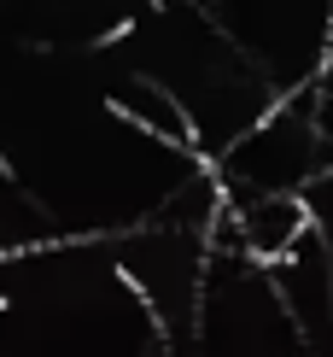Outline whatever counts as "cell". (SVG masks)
I'll return each mask as SVG.
<instances>
[{"label": "cell", "instance_id": "1", "mask_svg": "<svg viewBox=\"0 0 333 357\" xmlns=\"http://www.w3.org/2000/svg\"><path fill=\"white\" fill-rule=\"evenodd\" d=\"M117 281H123V287L134 293V299H141V310H146V322H153V334H158V346H164V357H176V340H170V328H164V310H158V299L153 293H146V281L129 270V264H117Z\"/></svg>", "mask_w": 333, "mask_h": 357}, {"label": "cell", "instance_id": "3", "mask_svg": "<svg viewBox=\"0 0 333 357\" xmlns=\"http://www.w3.org/2000/svg\"><path fill=\"white\" fill-rule=\"evenodd\" d=\"M129 29H134L129 18H123V24H111V29H105V36H100V41H88V53H100V47H111V41H123V36H129Z\"/></svg>", "mask_w": 333, "mask_h": 357}, {"label": "cell", "instance_id": "4", "mask_svg": "<svg viewBox=\"0 0 333 357\" xmlns=\"http://www.w3.org/2000/svg\"><path fill=\"white\" fill-rule=\"evenodd\" d=\"M0 176H6V182H12V165H6V158H0Z\"/></svg>", "mask_w": 333, "mask_h": 357}, {"label": "cell", "instance_id": "2", "mask_svg": "<svg viewBox=\"0 0 333 357\" xmlns=\"http://www.w3.org/2000/svg\"><path fill=\"white\" fill-rule=\"evenodd\" d=\"M327 70H333V6H327V29H322V53H316V70H310V82H316V77L327 82Z\"/></svg>", "mask_w": 333, "mask_h": 357}, {"label": "cell", "instance_id": "6", "mask_svg": "<svg viewBox=\"0 0 333 357\" xmlns=\"http://www.w3.org/2000/svg\"><path fill=\"white\" fill-rule=\"evenodd\" d=\"M146 6H164V0H146Z\"/></svg>", "mask_w": 333, "mask_h": 357}, {"label": "cell", "instance_id": "5", "mask_svg": "<svg viewBox=\"0 0 333 357\" xmlns=\"http://www.w3.org/2000/svg\"><path fill=\"white\" fill-rule=\"evenodd\" d=\"M0 310H12V299H6V293H0Z\"/></svg>", "mask_w": 333, "mask_h": 357}]
</instances>
